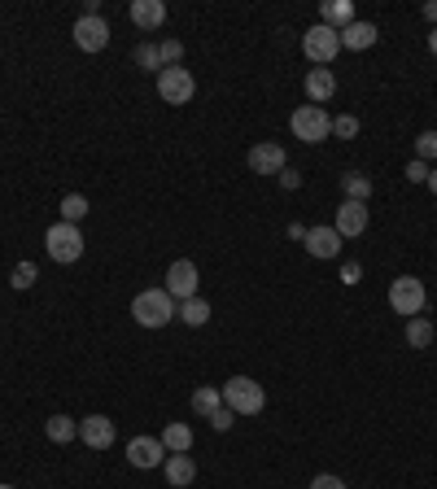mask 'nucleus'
Wrapping results in <instances>:
<instances>
[{"mask_svg":"<svg viewBox=\"0 0 437 489\" xmlns=\"http://www.w3.org/2000/svg\"><path fill=\"white\" fill-rule=\"evenodd\" d=\"M341 35V48H350V53H363V48H371V44H376V22H359V18H354V22H350V27H345V31H336Z\"/></svg>","mask_w":437,"mask_h":489,"instance_id":"obj_18","label":"nucleus"},{"mask_svg":"<svg viewBox=\"0 0 437 489\" xmlns=\"http://www.w3.org/2000/svg\"><path fill=\"white\" fill-rule=\"evenodd\" d=\"M158 97L167 100V105H188V100L197 97V79L184 65H167L158 74Z\"/></svg>","mask_w":437,"mask_h":489,"instance_id":"obj_6","label":"nucleus"},{"mask_svg":"<svg viewBox=\"0 0 437 489\" xmlns=\"http://www.w3.org/2000/svg\"><path fill=\"white\" fill-rule=\"evenodd\" d=\"M424 280L420 275H398L394 284H389V306H394V315H406V319H415V315H424Z\"/></svg>","mask_w":437,"mask_h":489,"instance_id":"obj_5","label":"nucleus"},{"mask_svg":"<svg viewBox=\"0 0 437 489\" xmlns=\"http://www.w3.org/2000/svg\"><path fill=\"white\" fill-rule=\"evenodd\" d=\"M132 22L140 31H158L167 22V4L162 0H132Z\"/></svg>","mask_w":437,"mask_h":489,"instance_id":"obj_16","label":"nucleus"},{"mask_svg":"<svg viewBox=\"0 0 437 489\" xmlns=\"http://www.w3.org/2000/svg\"><path fill=\"white\" fill-rule=\"evenodd\" d=\"M127 463L140 467V472L162 467V463H167V446H162V437H132V441H127Z\"/></svg>","mask_w":437,"mask_h":489,"instance_id":"obj_10","label":"nucleus"},{"mask_svg":"<svg viewBox=\"0 0 437 489\" xmlns=\"http://www.w3.org/2000/svg\"><path fill=\"white\" fill-rule=\"evenodd\" d=\"M284 166H289L284 162V149H280L275 140H258V144L249 149V170H254V175H280Z\"/></svg>","mask_w":437,"mask_h":489,"instance_id":"obj_13","label":"nucleus"},{"mask_svg":"<svg viewBox=\"0 0 437 489\" xmlns=\"http://www.w3.org/2000/svg\"><path fill=\"white\" fill-rule=\"evenodd\" d=\"M289 127H293L298 140L319 144V140H328V135H333V118H328V109H324V105H298V109L289 114Z\"/></svg>","mask_w":437,"mask_h":489,"instance_id":"obj_4","label":"nucleus"},{"mask_svg":"<svg viewBox=\"0 0 437 489\" xmlns=\"http://www.w3.org/2000/svg\"><path fill=\"white\" fill-rule=\"evenodd\" d=\"M132 319L140 327H167L175 319V297L167 289H144L132 297Z\"/></svg>","mask_w":437,"mask_h":489,"instance_id":"obj_1","label":"nucleus"},{"mask_svg":"<svg viewBox=\"0 0 437 489\" xmlns=\"http://www.w3.org/2000/svg\"><path fill=\"white\" fill-rule=\"evenodd\" d=\"M336 236L341 240H354V236H363L368 231V205L363 201H341L336 205Z\"/></svg>","mask_w":437,"mask_h":489,"instance_id":"obj_11","label":"nucleus"},{"mask_svg":"<svg viewBox=\"0 0 437 489\" xmlns=\"http://www.w3.org/2000/svg\"><path fill=\"white\" fill-rule=\"evenodd\" d=\"M275 179H280V188H284V193H293V188H302V175H298L293 166H284V170H280Z\"/></svg>","mask_w":437,"mask_h":489,"instance_id":"obj_33","label":"nucleus"},{"mask_svg":"<svg viewBox=\"0 0 437 489\" xmlns=\"http://www.w3.org/2000/svg\"><path fill=\"white\" fill-rule=\"evenodd\" d=\"M424 18H429V22L437 27V0H429V4H424Z\"/></svg>","mask_w":437,"mask_h":489,"instance_id":"obj_38","label":"nucleus"},{"mask_svg":"<svg viewBox=\"0 0 437 489\" xmlns=\"http://www.w3.org/2000/svg\"><path fill=\"white\" fill-rule=\"evenodd\" d=\"M232 424H236V411H232V406H219V411L210 415V428H214V432H228Z\"/></svg>","mask_w":437,"mask_h":489,"instance_id":"obj_32","label":"nucleus"},{"mask_svg":"<svg viewBox=\"0 0 437 489\" xmlns=\"http://www.w3.org/2000/svg\"><path fill=\"white\" fill-rule=\"evenodd\" d=\"M219 406H223V393L214 389V385H202V389H193V411H197L202 420H210Z\"/></svg>","mask_w":437,"mask_h":489,"instance_id":"obj_25","label":"nucleus"},{"mask_svg":"<svg viewBox=\"0 0 437 489\" xmlns=\"http://www.w3.org/2000/svg\"><path fill=\"white\" fill-rule=\"evenodd\" d=\"M429 188H433V196H437V166L429 170Z\"/></svg>","mask_w":437,"mask_h":489,"instance_id":"obj_40","label":"nucleus"},{"mask_svg":"<svg viewBox=\"0 0 437 489\" xmlns=\"http://www.w3.org/2000/svg\"><path fill=\"white\" fill-rule=\"evenodd\" d=\"M289 240H306V223H289Z\"/></svg>","mask_w":437,"mask_h":489,"instance_id":"obj_37","label":"nucleus"},{"mask_svg":"<svg viewBox=\"0 0 437 489\" xmlns=\"http://www.w3.org/2000/svg\"><path fill=\"white\" fill-rule=\"evenodd\" d=\"M158 48H162V70H167V65H184V44H179V39H162Z\"/></svg>","mask_w":437,"mask_h":489,"instance_id":"obj_30","label":"nucleus"},{"mask_svg":"<svg viewBox=\"0 0 437 489\" xmlns=\"http://www.w3.org/2000/svg\"><path fill=\"white\" fill-rule=\"evenodd\" d=\"M310 489H345V481H341V476H333V472H319V476L310 481Z\"/></svg>","mask_w":437,"mask_h":489,"instance_id":"obj_36","label":"nucleus"},{"mask_svg":"<svg viewBox=\"0 0 437 489\" xmlns=\"http://www.w3.org/2000/svg\"><path fill=\"white\" fill-rule=\"evenodd\" d=\"M223 406H232L236 415H258L263 406H267V393L258 380H249V376H232V380H223Z\"/></svg>","mask_w":437,"mask_h":489,"instance_id":"obj_2","label":"nucleus"},{"mask_svg":"<svg viewBox=\"0 0 437 489\" xmlns=\"http://www.w3.org/2000/svg\"><path fill=\"white\" fill-rule=\"evenodd\" d=\"M44 437L53 441V446H66L79 437V420H70V415H48L44 420Z\"/></svg>","mask_w":437,"mask_h":489,"instance_id":"obj_21","label":"nucleus"},{"mask_svg":"<svg viewBox=\"0 0 437 489\" xmlns=\"http://www.w3.org/2000/svg\"><path fill=\"white\" fill-rule=\"evenodd\" d=\"M44 249H48V258L53 262H79L83 258V231L79 223H53V228L44 231Z\"/></svg>","mask_w":437,"mask_h":489,"instance_id":"obj_3","label":"nucleus"},{"mask_svg":"<svg viewBox=\"0 0 437 489\" xmlns=\"http://www.w3.org/2000/svg\"><path fill=\"white\" fill-rule=\"evenodd\" d=\"M302 53L315 65H328L336 53H341V35H336L333 27H324V22H315V27L302 35Z\"/></svg>","mask_w":437,"mask_h":489,"instance_id":"obj_7","label":"nucleus"},{"mask_svg":"<svg viewBox=\"0 0 437 489\" xmlns=\"http://www.w3.org/2000/svg\"><path fill=\"white\" fill-rule=\"evenodd\" d=\"M406 345H411V350H429V345H433V324H429L424 315L406 319Z\"/></svg>","mask_w":437,"mask_h":489,"instance_id":"obj_24","label":"nucleus"},{"mask_svg":"<svg viewBox=\"0 0 437 489\" xmlns=\"http://www.w3.org/2000/svg\"><path fill=\"white\" fill-rule=\"evenodd\" d=\"M319 22L333 27V31H345V27L354 22V4H350V0H324V4H319Z\"/></svg>","mask_w":437,"mask_h":489,"instance_id":"obj_19","label":"nucleus"},{"mask_svg":"<svg viewBox=\"0 0 437 489\" xmlns=\"http://www.w3.org/2000/svg\"><path fill=\"white\" fill-rule=\"evenodd\" d=\"M306 97H310V105H328V100L336 97V74L328 65L306 70Z\"/></svg>","mask_w":437,"mask_h":489,"instance_id":"obj_14","label":"nucleus"},{"mask_svg":"<svg viewBox=\"0 0 437 489\" xmlns=\"http://www.w3.org/2000/svg\"><path fill=\"white\" fill-rule=\"evenodd\" d=\"M162 472H167V485L170 489H188L193 481H197V463H193L188 455H167Z\"/></svg>","mask_w":437,"mask_h":489,"instance_id":"obj_17","label":"nucleus"},{"mask_svg":"<svg viewBox=\"0 0 437 489\" xmlns=\"http://www.w3.org/2000/svg\"><path fill=\"white\" fill-rule=\"evenodd\" d=\"M406 179H411V184H429V162H420V158L406 162Z\"/></svg>","mask_w":437,"mask_h":489,"instance_id":"obj_35","label":"nucleus"},{"mask_svg":"<svg viewBox=\"0 0 437 489\" xmlns=\"http://www.w3.org/2000/svg\"><path fill=\"white\" fill-rule=\"evenodd\" d=\"M333 135H341V140H354V135H359V118H354V114H341V118H333Z\"/></svg>","mask_w":437,"mask_h":489,"instance_id":"obj_31","label":"nucleus"},{"mask_svg":"<svg viewBox=\"0 0 437 489\" xmlns=\"http://www.w3.org/2000/svg\"><path fill=\"white\" fill-rule=\"evenodd\" d=\"M162 446H167V455H188L193 450V428L184 424V420L167 424L162 428Z\"/></svg>","mask_w":437,"mask_h":489,"instance_id":"obj_20","label":"nucleus"},{"mask_svg":"<svg viewBox=\"0 0 437 489\" xmlns=\"http://www.w3.org/2000/svg\"><path fill=\"white\" fill-rule=\"evenodd\" d=\"M57 210H62V223H83V214H88V196H83V193H66Z\"/></svg>","mask_w":437,"mask_h":489,"instance_id":"obj_26","label":"nucleus"},{"mask_svg":"<svg viewBox=\"0 0 437 489\" xmlns=\"http://www.w3.org/2000/svg\"><path fill=\"white\" fill-rule=\"evenodd\" d=\"M429 53H433V57H437V27H433V31H429Z\"/></svg>","mask_w":437,"mask_h":489,"instance_id":"obj_39","label":"nucleus"},{"mask_svg":"<svg viewBox=\"0 0 437 489\" xmlns=\"http://www.w3.org/2000/svg\"><path fill=\"white\" fill-rule=\"evenodd\" d=\"M35 275H39V271H35V262H18V266H13V275H9V284H13L18 293H27V289L35 284Z\"/></svg>","mask_w":437,"mask_h":489,"instance_id":"obj_28","label":"nucleus"},{"mask_svg":"<svg viewBox=\"0 0 437 489\" xmlns=\"http://www.w3.org/2000/svg\"><path fill=\"white\" fill-rule=\"evenodd\" d=\"M74 44H79V53H101L105 44H109V22H105L101 13H79V22H74Z\"/></svg>","mask_w":437,"mask_h":489,"instance_id":"obj_9","label":"nucleus"},{"mask_svg":"<svg viewBox=\"0 0 437 489\" xmlns=\"http://www.w3.org/2000/svg\"><path fill=\"white\" fill-rule=\"evenodd\" d=\"M135 65L162 74V48H158V44H140V48H135Z\"/></svg>","mask_w":437,"mask_h":489,"instance_id":"obj_27","label":"nucleus"},{"mask_svg":"<svg viewBox=\"0 0 437 489\" xmlns=\"http://www.w3.org/2000/svg\"><path fill=\"white\" fill-rule=\"evenodd\" d=\"M341 188H345V201H363V205H368L371 179L363 170H345V175H341Z\"/></svg>","mask_w":437,"mask_h":489,"instance_id":"obj_23","label":"nucleus"},{"mask_svg":"<svg viewBox=\"0 0 437 489\" xmlns=\"http://www.w3.org/2000/svg\"><path fill=\"white\" fill-rule=\"evenodd\" d=\"M0 489H13V485H0Z\"/></svg>","mask_w":437,"mask_h":489,"instance_id":"obj_41","label":"nucleus"},{"mask_svg":"<svg viewBox=\"0 0 437 489\" xmlns=\"http://www.w3.org/2000/svg\"><path fill=\"white\" fill-rule=\"evenodd\" d=\"M306 254L310 258H336L341 254V236H336V228H306Z\"/></svg>","mask_w":437,"mask_h":489,"instance_id":"obj_15","label":"nucleus"},{"mask_svg":"<svg viewBox=\"0 0 437 489\" xmlns=\"http://www.w3.org/2000/svg\"><path fill=\"white\" fill-rule=\"evenodd\" d=\"M175 319H184L188 327H205L210 324V301H205V297H188V301H179V306H175Z\"/></svg>","mask_w":437,"mask_h":489,"instance_id":"obj_22","label":"nucleus"},{"mask_svg":"<svg viewBox=\"0 0 437 489\" xmlns=\"http://www.w3.org/2000/svg\"><path fill=\"white\" fill-rule=\"evenodd\" d=\"M359 280H363V266H359V262H341V284H350V289H354Z\"/></svg>","mask_w":437,"mask_h":489,"instance_id":"obj_34","label":"nucleus"},{"mask_svg":"<svg viewBox=\"0 0 437 489\" xmlns=\"http://www.w3.org/2000/svg\"><path fill=\"white\" fill-rule=\"evenodd\" d=\"M79 441L88 450H109L114 446V420L109 415H83L79 420Z\"/></svg>","mask_w":437,"mask_h":489,"instance_id":"obj_12","label":"nucleus"},{"mask_svg":"<svg viewBox=\"0 0 437 489\" xmlns=\"http://www.w3.org/2000/svg\"><path fill=\"white\" fill-rule=\"evenodd\" d=\"M197 284H202L197 262L179 258V262H170V266H167V284H162V289L175 297V306H179V301H188V297H197Z\"/></svg>","mask_w":437,"mask_h":489,"instance_id":"obj_8","label":"nucleus"},{"mask_svg":"<svg viewBox=\"0 0 437 489\" xmlns=\"http://www.w3.org/2000/svg\"><path fill=\"white\" fill-rule=\"evenodd\" d=\"M415 158H420V162H433L437 158V131H420V135H415Z\"/></svg>","mask_w":437,"mask_h":489,"instance_id":"obj_29","label":"nucleus"}]
</instances>
